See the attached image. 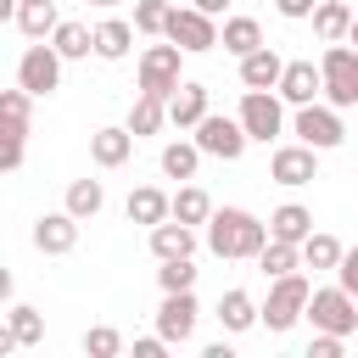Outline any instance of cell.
Returning a JSON list of instances; mask_svg holds the SVG:
<instances>
[{
	"instance_id": "cell-3",
	"label": "cell",
	"mask_w": 358,
	"mask_h": 358,
	"mask_svg": "<svg viewBox=\"0 0 358 358\" xmlns=\"http://www.w3.org/2000/svg\"><path fill=\"white\" fill-rule=\"evenodd\" d=\"M179 67H185V50L168 39V45H145L134 73H140V90H145V95H162V101H168V95L185 84V73H179Z\"/></svg>"
},
{
	"instance_id": "cell-41",
	"label": "cell",
	"mask_w": 358,
	"mask_h": 358,
	"mask_svg": "<svg viewBox=\"0 0 358 358\" xmlns=\"http://www.w3.org/2000/svg\"><path fill=\"white\" fill-rule=\"evenodd\" d=\"M313 6H319V0H274V11H280V17H291V22L313 17Z\"/></svg>"
},
{
	"instance_id": "cell-16",
	"label": "cell",
	"mask_w": 358,
	"mask_h": 358,
	"mask_svg": "<svg viewBox=\"0 0 358 358\" xmlns=\"http://www.w3.org/2000/svg\"><path fill=\"white\" fill-rule=\"evenodd\" d=\"M280 73H285V56H280L274 45H257V50L241 56V84H246V90H274Z\"/></svg>"
},
{
	"instance_id": "cell-7",
	"label": "cell",
	"mask_w": 358,
	"mask_h": 358,
	"mask_svg": "<svg viewBox=\"0 0 358 358\" xmlns=\"http://www.w3.org/2000/svg\"><path fill=\"white\" fill-rule=\"evenodd\" d=\"M162 39H173L185 56L218 50V17L196 11V6H173V11H168V28H162Z\"/></svg>"
},
{
	"instance_id": "cell-42",
	"label": "cell",
	"mask_w": 358,
	"mask_h": 358,
	"mask_svg": "<svg viewBox=\"0 0 358 358\" xmlns=\"http://www.w3.org/2000/svg\"><path fill=\"white\" fill-rule=\"evenodd\" d=\"M162 352H168L162 336H140V341H134V358H162Z\"/></svg>"
},
{
	"instance_id": "cell-12",
	"label": "cell",
	"mask_w": 358,
	"mask_h": 358,
	"mask_svg": "<svg viewBox=\"0 0 358 358\" xmlns=\"http://www.w3.org/2000/svg\"><path fill=\"white\" fill-rule=\"evenodd\" d=\"M268 179H274V185H291V190H296V185H313V179H319V151L302 145V140H296V145H280V151L268 157Z\"/></svg>"
},
{
	"instance_id": "cell-21",
	"label": "cell",
	"mask_w": 358,
	"mask_h": 358,
	"mask_svg": "<svg viewBox=\"0 0 358 358\" xmlns=\"http://www.w3.org/2000/svg\"><path fill=\"white\" fill-rule=\"evenodd\" d=\"M268 235H274V241L302 246V241L313 235V213H308L302 201H285V207H274V213H268Z\"/></svg>"
},
{
	"instance_id": "cell-22",
	"label": "cell",
	"mask_w": 358,
	"mask_h": 358,
	"mask_svg": "<svg viewBox=\"0 0 358 358\" xmlns=\"http://www.w3.org/2000/svg\"><path fill=\"white\" fill-rule=\"evenodd\" d=\"M347 28H352V6H347V0H319V6H313V34H319V45L347 39Z\"/></svg>"
},
{
	"instance_id": "cell-29",
	"label": "cell",
	"mask_w": 358,
	"mask_h": 358,
	"mask_svg": "<svg viewBox=\"0 0 358 358\" xmlns=\"http://www.w3.org/2000/svg\"><path fill=\"white\" fill-rule=\"evenodd\" d=\"M62 207H67V213H73V218L84 224V218H95V213L106 207V185H101V179H73V185H67V201H62Z\"/></svg>"
},
{
	"instance_id": "cell-36",
	"label": "cell",
	"mask_w": 358,
	"mask_h": 358,
	"mask_svg": "<svg viewBox=\"0 0 358 358\" xmlns=\"http://www.w3.org/2000/svg\"><path fill=\"white\" fill-rule=\"evenodd\" d=\"M157 285H162V291H196V263H190V257H162Z\"/></svg>"
},
{
	"instance_id": "cell-32",
	"label": "cell",
	"mask_w": 358,
	"mask_h": 358,
	"mask_svg": "<svg viewBox=\"0 0 358 358\" xmlns=\"http://www.w3.org/2000/svg\"><path fill=\"white\" fill-rule=\"evenodd\" d=\"M168 218H179V224H207V218H213V196H207L201 185H179Z\"/></svg>"
},
{
	"instance_id": "cell-19",
	"label": "cell",
	"mask_w": 358,
	"mask_h": 358,
	"mask_svg": "<svg viewBox=\"0 0 358 358\" xmlns=\"http://www.w3.org/2000/svg\"><path fill=\"white\" fill-rule=\"evenodd\" d=\"M129 50H134V22H129V17L95 22V56H101V62H123Z\"/></svg>"
},
{
	"instance_id": "cell-25",
	"label": "cell",
	"mask_w": 358,
	"mask_h": 358,
	"mask_svg": "<svg viewBox=\"0 0 358 358\" xmlns=\"http://www.w3.org/2000/svg\"><path fill=\"white\" fill-rule=\"evenodd\" d=\"M162 123H168V101L140 90V95H134V106H129V134H134V140H145V134H157Z\"/></svg>"
},
{
	"instance_id": "cell-14",
	"label": "cell",
	"mask_w": 358,
	"mask_h": 358,
	"mask_svg": "<svg viewBox=\"0 0 358 358\" xmlns=\"http://www.w3.org/2000/svg\"><path fill=\"white\" fill-rule=\"evenodd\" d=\"M274 95H280L285 106H308V101H319V95H324V73H319L313 62H285V73H280Z\"/></svg>"
},
{
	"instance_id": "cell-33",
	"label": "cell",
	"mask_w": 358,
	"mask_h": 358,
	"mask_svg": "<svg viewBox=\"0 0 358 358\" xmlns=\"http://www.w3.org/2000/svg\"><path fill=\"white\" fill-rule=\"evenodd\" d=\"M6 324L17 330V341H22V347L45 341V313H39L34 302H11V308H6Z\"/></svg>"
},
{
	"instance_id": "cell-27",
	"label": "cell",
	"mask_w": 358,
	"mask_h": 358,
	"mask_svg": "<svg viewBox=\"0 0 358 358\" xmlns=\"http://www.w3.org/2000/svg\"><path fill=\"white\" fill-rule=\"evenodd\" d=\"M257 268H263V280H280V274H296L302 268V246H291V241H263V252H257Z\"/></svg>"
},
{
	"instance_id": "cell-35",
	"label": "cell",
	"mask_w": 358,
	"mask_h": 358,
	"mask_svg": "<svg viewBox=\"0 0 358 358\" xmlns=\"http://www.w3.org/2000/svg\"><path fill=\"white\" fill-rule=\"evenodd\" d=\"M168 0H134V34H145V39H162V28H168Z\"/></svg>"
},
{
	"instance_id": "cell-9",
	"label": "cell",
	"mask_w": 358,
	"mask_h": 358,
	"mask_svg": "<svg viewBox=\"0 0 358 358\" xmlns=\"http://www.w3.org/2000/svg\"><path fill=\"white\" fill-rule=\"evenodd\" d=\"M196 145H201V157H218V162H241L246 157V129H241V117H224V112H207L201 123H196Z\"/></svg>"
},
{
	"instance_id": "cell-38",
	"label": "cell",
	"mask_w": 358,
	"mask_h": 358,
	"mask_svg": "<svg viewBox=\"0 0 358 358\" xmlns=\"http://www.w3.org/2000/svg\"><path fill=\"white\" fill-rule=\"evenodd\" d=\"M0 123H34V95L17 84V90H0Z\"/></svg>"
},
{
	"instance_id": "cell-44",
	"label": "cell",
	"mask_w": 358,
	"mask_h": 358,
	"mask_svg": "<svg viewBox=\"0 0 358 358\" xmlns=\"http://www.w3.org/2000/svg\"><path fill=\"white\" fill-rule=\"evenodd\" d=\"M190 6H196V11H207V17H224V11H229V0H190Z\"/></svg>"
},
{
	"instance_id": "cell-30",
	"label": "cell",
	"mask_w": 358,
	"mask_h": 358,
	"mask_svg": "<svg viewBox=\"0 0 358 358\" xmlns=\"http://www.w3.org/2000/svg\"><path fill=\"white\" fill-rule=\"evenodd\" d=\"M56 22H62V17H56V0H22V6H17V28H22L28 39H50Z\"/></svg>"
},
{
	"instance_id": "cell-17",
	"label": "cell",
	"mask_w": 358,
	"mask_h": 358,
	"mask_svg": "<svg viewBox=\"0 0 358 358\" xmlns=\"http://www.w3.org/2000/svg\"><path fill=\"white\" fill-rule=\"evenodd\" d=\"M207 112H213V106H207V84H196V78H185V84L168 95V123H173V129H196Z\"/></svg>"
},
{
	"instance_id": "cell-46",
	"label": "cell",
	"mask_w": 358,
	"mask_h": 358,
	"mask_svg": "<svg viewBox=\"0 0 358 358\" xmlns=\"http://www.w3.org/2000/svg\"><path fill=\"white\" fill-rule=\"evenodd\" d=\"M17 6L22 0H0V22H17Z\"/></svg>"
},
{
	"instance_id": "cell-11",
	"label": "cell",
	"mask_w": 358,
	"mask_h": 358,
	"mask_svg": "<svg viewBox=\"0 0 358 358\" xmlns=\"http://www.w3.org/2000/svg\"><path fill=\"white\" fill-rule=\"evenodd\" d=\"M196 319H201V302L196 291H162V308H157V336L168 347H185L196 336Z\"/></svg>"
},
{
	"instance_id": "cell-23",
	"label": "cell",
	"mask_w": 358,
	"mask_h": 358,
	"mask_svg": "<svg viewBox=\"0 0 358 358\" xmlns=\"http://www.w3.org/2000/svg\"><path fill=\"white\" fill-rule=\"evenodd\" d=\"M218 324L229 330V336H241V330H252L257 324V302L241 291V285H229L224 296H218Z\"/></svg>"
},
{
	"instance_id": "cell-26",
	"label": "cell",
	"mask_w": 358,
	"mask_h": 358,
	"mask_svg": "<svg viewBox=\"0 0 358 358\" xmlns=\"http://www.w3.org/2000/svg\"><path fill=\"white\" fill-rule=\"evenodd\" d=\"M341 241L336 235H324V229H313L308 241H302V268H313V274H336V263H341Z\"/></svg>"
},
{
	"instance_id": "cell-48",
	"label": "cell",
	"mask_w": 358,
	"mask_h": 358,
	"mask_svg": "<svg viewBox=\"0 0 358 358\" xmlns=\"http://www.w3.org/2000/svg\"><path fill=\"white\" fill-rule=\"evenodd\" d=\"M90 6H117V0H90Z\"/></svg>"
},
{
	"instance_id": "cell-39",
	"label": "cell",
	"mask_w": 358,
	"mask_h": 358,
	"mask_svg": "<svg viewBox=\"0 0 358 358\" xmlns=\"http://www.w3.org/2000/svg\"><path fill=\"white\" fill-rule=\"evenodd\" d=\"M336 285L358 296V246H347V252H341V263H336Z\"/></svg>"
},
{
	"instance_id": "cell-5",
	"label": "cell",
	"mask_w": 358,
	"mask_h": 358,
	"mask_svg": "<svg viewBox=\"0 0 358 358\" xmlns=\"http://www.w3.org/2000/svg\"><path fill=\"white\" fill-rule=\"evenodd\" d=\"M291 134H296L302 145H313V151H336V145L347 140V123H341V112H336L330 101H308V106H296Z\"/></svg>"
},
{
	"instance_id": "cell-13",
	"label": "cell",
	"mask_w": 358,
	"mask_h": 358,
	"mask_svg": "<svg viewBox=\"0 0 358 358\" xmlns=\"http://www.w3.org/2000/svg\"><path fill=\"white\" fill-rule=\"evenodd\" d=\"M34 246L45 252V257H67L73 246H78V218L62 207V213H39L34 218Z\"/></svg>"
},
{
	"instance_id": "cell-6",
	"label": "cell",
	"mask_w": 358,
	"mask_h": 358,
	"mask_svg": "<svg viewBox=\"0 0 358 358\" xmlns=\"http://www.w3.org/2000/svg\"><path fill=\"white\" fill-rule=\"evenodd\" d=\"M302 319H313V330L352 336V330H358V296L341 291V285H319V291L308 296V313H302Z\"/></svg>"
},
{
	"instance_id": "cell-47",
	"label": "cell",
	"mask_w": 358,
	"mask_h": 358,
	"mask_svg": "<svg viewBox=\"0 0 358 358\" xmlns=\"http://www.w3.org/2000/svg\"><path fill=\"white\" fill-rule=\"evenodd\" d=\"M347 45H358V11H352V28H347Z\"/></svg>"
},
{
	"instance_id": "cell-4",
	"label": "cell",
	"mask_w": 358,
	"mask_h": 358,
	"mask_svg": "<svg viewBox=\"0 0 358 358\" xmlns=\"http://www.w3.org/2000/svg\"><path fill=\"white\" fill-rule=\"evenodd\" d=\"M352 67H358V45H347V39L324 45V56H319V73H324V101H330L336 112L358 106V90H352Z\"/></svg>"
},
{
	"instance_id": "cell-20",
	"label": "cell",
	"mask_w": 358,
	"mask_h": 358,
	"mask_svg": "<svg viewBox=\"0 0 358 358\" xmlns=\"http://www.w3.org/2000/svg\"><path fill=\"white\" fill-rule=\"evenodd\" d=\"M123 213H129V224H162L168 213H173V196H162L157 185H140V190H129V201H123Z\"/></svg>"
},
{
	"instance_id": "cell-8",
	"label": "cell",
	"mask_w": 358,
	"mask_h": 358,
	"mask_svg": "<svg viewBox=\"0 0 358 358\" xmlns=\"http://www.w3.org/2000/svg\"><path fill=\"white\" fill-rule=\"evenodd\" d=\"M235 117H241L246 140H263V145H268V140H280V134H285V101H280L274 90H246Z\"/></svg>"
},
{
	"instance_id": "cell-18",
	"label": "cell",
	"mask_w": 358,
	"mask_h": 358,
	"mask_svg": "<svg viewBox=\"0 0 358 358\" xmlns=\"http://www.w3.org/2000/svg\"><path fill=\"white\" fill-rule=\"evenodd\" d=\"M196 252V224H179V218H162L151 224V257H190Z\"/></svg>"
},
{
	"instance_id": "cell-40",
	"label": "cell",
	"mask_w": 358,
	"mask_h": 358,
	"mask_svg": "<svg viewBox=\"0 0 358 358\" xmlns=\"http://www.w3.org/2000/svg\"><path fill=\"white\" fill-rule=\"evenodd\" d=\"M341 352H347V336H330V330H319L308 347V358H341Z\"/></svg>"
},
{
	"instance_id": "cell-28",
	"label": "cell",
	"mask_w": 358,
	"mask_h": 358,
	"mask_svg": "<svg viewBox=\"0 0 358 358\" xmlns=\"http://www.w3.org/2000/svg\"><path fill=\"white\" fill-rule=\"evenodd\" d=\"M218 45H224L229 56H246V50H257V45H263V28H257V17H224V28H218Z\"/></svg>"
},
{
	"instance_id": "cell-1",
	"label": "cell",
	"mask_w": 358,
	"mask_h": 358,
	"mask_svg": "<svg viewBox=\"0 0 358 358\" xmlns=\"http://www.w3.org/2000/svg\"><path fill=\"white\" fill-rule=\"evenodd\" d=\"M263 241H268V224L257 213H246V207H213V218H207V252L213 257H224V263H257Z\"/></svg>"
},
{
	"instance_id": "cell-10",
	"label": "cell",
	"mask_w": 358,
	"mask_h": 358,
	"mask_svg": "<svg viewBox=\"0 0 358 358\" xmlns=\"http://www.w3.org/2000/svg\"><path fill=\"white\" fill-rule=\"evenodd\" d=\"M17 84L39 101V95H56V84H62V56H56V45L50 39H34L28 50H22V62H17Z\"/></svg>"
},
{
	"instance_id": "cell-45",
	"label": "cell",
	"mask_w": 358,
	"mask_h": 358,
	"mask_svg": "<svg viewBox=\"0 0 358 358\" xmlns=\"http://www.w3.org/2000/svg\"><path fill=\"white\" fill-rule=\"evenodd\" d=\"M11 291H17V280H11V268H6V263H0V308H6V302H11Z\"/></svg>"
},
{
	"instance_id": "cell-34",
	"label": "cell",
	"mask_w": 358,
	"mask_h": 358,
	"mask_svg": "<svg viewBox=\"0 0 358 358\" xmlns=\"http://www.w3.org/2000/svg\"><path fill=\"white\" fill-rule=\"evenodd\" d=\"M28 157V123H0V173L22 168Z\"/></svg>"
},
{
	"instance_id": "cell-43",
	"label": "cell",
	"mask_w": 358,
	"mask_h": 358,
	"mask_svg": "<svg viewBox=\"0 0 358 358\" xmlns=\"http://www.w3.org/2000/svg\"><path fill=\"white\" fill-rule=\"evenodd\" d=\"M17 347H22V341H17V330H11V324H0V358H6V352H17Z\"/></svg>"
},
{
	"instance_id": "cell-50",
	"label": "cell",
	"mask_w": 358,
	"mask_h": 358,
	"mask_svg": "<svg viewBox=\"0 0 358 358\" xmlns=\"http://www.w3.org/2000/svg\"><path fill=\"white\" fill-rule=\"evenodd\" d=\"M352 341H358V330H352Z\"/></svg>"
},
{
	"instance_id": "cell-31",
	"label": "cell",
	"mask_w": 358,
	"mask_h": 358,
	"mask_svg": "<svg viewBox=\"0 0 358 358\" xmlns=\"http://www.w3.org/2000/svg\"><path fill=\"white\" fill-rule=\"evenodd\" d=\"M196 168H201V145L196 140H168L162 145V173L168 179H196Z\"/></svg>"
},
{
	"instance_id": "cell-24",
	"label": "cell",
	"mask_w": 358,
	"mask_h": 358,
	"mask_svg": "<svg viewBox=\"0 0 358 358\" xmlns=\"http://www.w3.org/2000/svg\"><path fill=\"white\" fill-rule=\"evenodd\" d=\"M50 45H56L62 62H84V56H95V28H84V22H56Z\"/></svg>"
},
{
	"instance_id": "cell-49",
	"label": "cell",
	"mask_w": 358,
	"mask_h": 358,
	"mask_svg": "<svg viewBox=\"0 0 358 358\" xmlns=\"http://www.w3.org/2000/svg\"><path fill=\"white\" fill-rule=\"evenodd\" d=\"M352 90H358V67H352Z\"/></svg>"
},
{
	"instance_id": "cell-37",
	"label": "cell",
	"mask_w": 358,
	"mask_h": 358,
	"mask_svg": "<svg viewBox=\"0 0 358 358\" xmlns=\"http://www.w3.org/2000/svg\"><path fill=\"white\" fill-rule=\"evenodd\" d=\"M84 352H90V358H117V352H123V336H117L112 324H90V330H84Z\"/></svg>"
},
{
	"instance_id": "cell-2",
	"label": "cell",
	"mask_w": 358,
	"mask_h": 358,
	"mask_svg": "<svg viewBox=\"0 0 358 358\" xmlns=\"http://www.w3.org/2000/svg\"><path fill=\"white\" fill-rule=\"evenodd\" d=\"M308 296H313V285H308L302 274H280V280H268V302L257 308V319H263L274 336H285V330L308 313Z\"/></svg>"
},
{
	"instance_id": "cell-15",
	"label": "cell",
	"mask_w": 358,
	"mask_h": 358,
	"mask_svg": "<svg viewBox=\"0 0 358 358\" xmlns=\"http://www.w3.org/2000/svg\"><path fill=\"white\" fill-rule=\"evenodd\" d=\"M90 157H95V168H123V162L134 157V134H129V123H106V129H95V134H90Z\"/></svg>"
}]
</instances>
